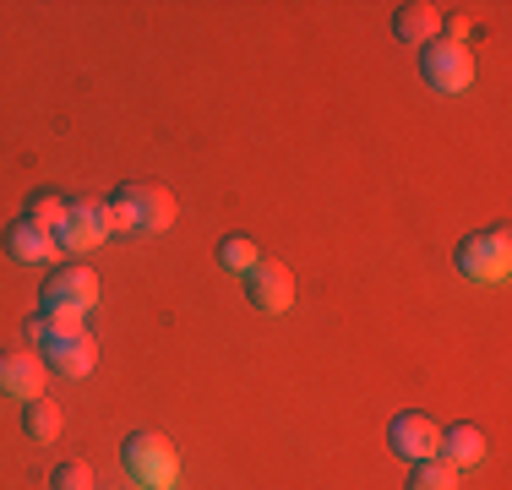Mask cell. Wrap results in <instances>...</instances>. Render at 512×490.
Returning <instances> with one entry per match:
<instances>
[{"mask_svg": "<svg viewBox=\"0 0 512 490\" xmlns=\"http://www.w3.org/2000/svg\"><path fill=\"white\" fill-rule=\"evenodd\" d=\"M93 365H99V343H93L88 333H77V338H50V343H44V371L60 376V382H82Z\"/></svg>", "mask_w": 512, "mask_h": 490, "instance_id": "obj_8", "label": "cell"}, {"mask_svg": "<svg viewBox=\"0 0 512 490\" xmlns=\"http://www.w3.org/2000/svg\"><path fill=\"white\" fill-rule=\"evenodd\" d=\"M420 77H425V88H436V93H463L474 82V49L431 39L420 49Z\"/></svg>", "mask_w": 512, "mask_h": 490, "instance_id": "obj_4", "label": "cell"}, {"mask_svg": "<svg viewBox=\"0 0 512 490\" xmlns=\"http://www.w3.org/2000/svg\"><path fill=\"white\" fill-rule=\"evenodd\" d=\"M44 305L93 311V305H99V273H88V267H60V273L44 278Z\"/></svg>", "mask_w": 512, "mask_h": 490, "instance_id": "obj_10", "label": "cell"}, {"mask_svg": "<svg viewBox=\"0 0 512 490\" xmlns=\"http://www.w3.org/2000/svg\"><path fill=\"white\" fill-rule=\"evenodd\" d=\"M169 490H175V485H169Z\"/></svg>", "mask_w": 512, "mask_h": 490, "instance_id": "obj_20", "label": "cell"}, {"mask_svg": "<svg viewBox=\"0 0 512 490\" xmlns=\"http://www.w3.org/2000/svg\"><path fill=\"white\" fill-rule=\"evenodd\" d=\"M404 490H458V469H447L442 458H425L409 469V485Z\"/></svg>", "mask_w": 512, "mask_h": 490, "instance_id": "obj_16", "label": "cell"}, {"mask_svg": "<svg viewBox=\"0 0 512 490\" xmlns=\"http://www.w3.org/2000/svg\"><path fill=\"white\" fill-rule=\"evenodd\" d=\"M22 431H28L33 441H50L60 436V403H50V398H33V403H22Z\"/></svg>", "mask_w": 512, "mask_h": 490, "instance_id": "obj_14", "label": "cell"}, {"mask_svg": "<svg viewBox=\"0 0 512 490\" xmlns=\"http://www.w3.org/2000/svg\"><path fill=\"white\" fill-rule=\"evenodd\" d=\"M256 262H262V245H256L251 235H229V240H218V267H224V273H240V278H246Z\"/></svg>", "mask_w": 512, "mask_h": 490, "instance_id": "obj_15", "label": "cell"}, {"mask_svg": "<svg viewBox=\"0 0 512 490\" xmlns=\"http://www.w3.org/2000/svg\"><path fill=\"white\" fill-rule=\"evenodd\" d=\"M0 392L17 403L44 398V360L39 354H22V349H0Z\"/></svg>", "mask_w": 512, "mask_h": 490, "instance_id": "obj_9", "label": "cell"}, {"mask_svg": "<svg viewBox=\"0 0 512 490\" xmlns=\"http://www.w3.org/2000/svg\"><path fill=\"white\" fill-rule=\"evenodd\" d=\"M50 490H93V469L88 463H55Z\"/></svg>", "mask_w": 512, "mask_h": 490, "instance_id": "obj_18", "label": "cell"}, {"mask_svg": "<svg viewBox=\"0 0 512 490\" xmlns=\"http://www.w3.org/2000/svg\"><path fill=\"white\" fill-rule=\"evenodd\" d=\"M60 251H71V256H82V251H93V245H104L109 240V229H104V207L99 202H66V218L50 229Z\"/></svg>", "mask_w": 512, "mask_h": 490, "instance_id": "obj_7", "label": "cell"}, {"mask_svg": "<svg viewBox=\"0 0 512 490\" xmlns=\"http://www.w3.org/2000/svg\"><path fill=\"white\" fill-rule=\"evenodd\" d=\"M6 256L11 262H22V267H50L55 256H60V245L50 229H39V224H28V218H17V224H6Z\"/></svg>", "mask_w": 512, "mask_h": 490, "instance_id": "obj_11", "label": "cell"}, {"mask_svg": "<svg viewBox=\"0 0 512 490\" xmlns=\"http://www.w3.org/2000/svg\"><path fill=\"white\" fill-rule=\"evenodd\" d=\"M447 469H480L485 463V431L480 425H442V452Z\"/></svg>", "mask_w": 512, "mask_h": 490, "instance_id": "obj_13", "label": "cell"}, {"mask_svg": "<svg viewBox=\"0 0 512 490\" xmlns=\"http://www.w3.org/2000/svg\"><path fill=\"white\" fill-rule=\"evenodd\" d=\"M99 207H104L109 240L115 235H164V229L175 224V196L164 186H153V180H126V186H115Z\"/></svg>", "mask_w": 512, "mask_h": 490, "instance_id": "obj_1", "label": "cell"}, {"mask_svg": "<svg viewBox=\"0 0 512 490\" xmlns=\"http://www.w3.org/2000/svg\"><path fill=\"white\" fill-rule=\"evenodd\" d=\"M393 39L425 49L431 39H442V11H436L431 0H404V6L393 11Z\"/></svg>", "mask_w": 512, "mask_h": 490, "instance_id": "obj_12", "label": "cell"}, {"mask_svg": "<svg viewBox=\"0 0 512 490\" xmlns=\"http://www.w3.org/2000/svg\"><path fill=\"white\" fill-rule=\"evenodd\" d=\"M22 333H28L33 343H44V316H28V327H22Z\"/></svg>", "mask_w": 512, "mask_h": 490, "instance_id": "obj_19", "label": "cell"}, {"mask_svg": "<svg viewBox=\"0 0 512 490\" xmlns=\"http://www.w3.org/2000/svg\"><path fill=\"white\" fill-rule=\"evenodd\" d=\"M28 224H39V229H55L60 218H66V196H55V191H33L28 196Z\"/></svg>", "mask_w": 512, "mask_h": 490, "instance_id": "obj_17", "label": "cell"}, {"mask_svg": "<svg viewBox=\"0 0 512 490\" xmlns=\"http://www.w3.org/2000/svg\"><path fill=\"white\" fill-rule=\"evenodd\" d=\"M387 447H393V458L425 463V458L442 452V425H436L431 414H420V409H404V414H393V425H387Z\"/></svg>", "mask_w": 512, "mask_h": 490, "instance_id": "obj_5", "label": "cell"}, {"mask_svg": "<svg viewBox=\"0 0 512 490\" xmlns=\"http://www.w3.org/2000/svg\"><path fill=\"white\" fill-rule=\"evenodd\" d=\"M246 300L262 316H284L289 305H295V273H289L284 262H273V256H262L246 273Z\"/></svg>", "mask_w": 512, "mask_h": 490, "instance_id": "obj_6", "label": "cell"}, {"mask_svg": "<svg viewBox=\"0 0 512 490\" xmlns=\"http://www.w3.org/2000/svg\"><path fill=\"white\" fill-rule=\"evenodd\" d=\"M120 463H126V474H131L142 490H169V485L180 480L175 447H169L164 436H153V431H131L126 447H120Z\"/></svg>", "mask_w": 512, "mask_h": 490, "instance_id": "obj_3", "label": "cell"}, {"mask_svg": "<svg viewBox=\"0 0 512 490\" xmlns=\"http://www.w3.org/2000/svg\"><path fill=\"white\" fill-rule=\"evenodd\" d=\"M458 273L474 278V284H507L512 278V229L507 224L474 229V235L458 245Z\"/></svg>", "mask_w": 512, "mask_h": 490, "instance_id": "obj_2", "label": "cell"}]
</instances>
